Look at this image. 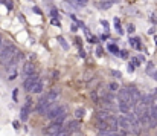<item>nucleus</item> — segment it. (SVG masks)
I'll return each mask as SVG.
<instances>
[{"mask_svg":"<svg viewBox=\"0 0 157 136\" xmlns=\"http://www.w3.org/2000/svg\"><path fill=\"white\" fill-rule=\"evenodd\" d=\"M19 52H20V51L17 49L14 45H9L6 49H3L2 52H0V60H2V63L5 64V66H8V64H9L11 61L17 57V54H19Z\"/></svg>","mask_w":157,"mask_h":136,"instance_id":"obj_1","label":"nucleus"},{"mask_svg":"<svg viewBox=\"0 0 157 136\" xmlns=\"http://www.w3.org/2000/svg\"><path fill=\"white\" fill-rule=\"evenodd\" d=\"M61 130H64V127H63V124H58V122H52L51 125H47L46 129L43 130V133L46 136H53L57 133H60Z\"/></svg>","mask_w":157,"mask_h":136,"instance_id":"obj_2","label":"nucleus"},{"mask_svg":"<svg viewBox=\"0 0 157 136\" xmlns=\"http://www.w3.org/2000/svg\"><path fill=\"white\" fill-rule=\"evenodd\" d=\"M118 98H119V103H125L127 106L134 107V103L131 101V98H130L128 89H119L118 90Z\"/></svg>","mask_w":157,"mask_h":136,"instance_id":"obj_3","label":"nucleus"},{"mask_svg":"<svg viewBox=\"0 0 157 136\" xmlns=\"http://www.w3.org/2000/svg\"><path fill=\"white\" fill-rule=\"evenodd\" d=\"M134 115H136L139 119L143 116H150V109H148V106H143V104L137 103L136 106H134Z\"/></svg>","mask_w":157,"mask_h":136,"instance_id":"obj_4","label":"nucleus"},{"mask_svg":"<svg viewBox=\"0 0 157 136\" xmlns=\"http://www.w3.org/2000/svg\"><path fill=\"white\" fill-rule=\"evenodd\" d=\"M38 81H40L38 75H35V73H32V75H28V78H26V80H25V83H23L25 90L31 92V89H32V86L35 84V83H38Z\"/></svg>","mask_w":157,"mask_h":136,"instance_id":"obj_5","label":"nucleus"},{"mask_svg":"<svg viewBox=\"0 0 157 136\" xmlns=\"http://www.w3.org/2000/svg\"><path fill=\"white\" fill-rule=\"evenodd\" d=\"M60 96V90L58 89H52V90H49L46 95H44V99L47 101V104H53L57 101V98Z\"/></svg>","mask_w":157,"mask_h":136,"instance_id":"obj_6","label":"nucleus"},{"mask_svg":"<svg viewBox=\"0 0 157 136\" xmlns=\"http://www.w3.org/2000/svg\"><path fill=\"white\" fill-rule=\"evenodd\" d=\"M128 89V93H130V98H131V101L134 103V106L140 101V92H139V89H136V87H127Z\"/></svg>","mask_w":157,"mask_h":136,"instance_id":"obj_7","label":"nucleus"},{"mask_svg":"<svg viewBox=\"0 0 157 136\" xmlns=\"http://www.w3.org/2000/svg\"><path fill=\"white\" fill-rule=\"evenodd\" d=\"M131 122H130L125 116H122V118H118V127H120L124 131H127V133H130V129H131Z\"/></svg>","mask_w":157,"mask_h":136,"instance_id":"obj_8","label":"nucleus"},{"mask_svg":"<svg viewBox=\"0 0 157 136\" xmlns=\"http://www.w3.org/2000/svg\"><path fill=\"white\" fill-rule=\"evenodd\" d=\"M79 127H81V122H79L78 119H75V121H70L69 124H67V131H78L79 130Z\"/></svg>","mask_w":157,"mask_h":136,"instance_id":"obj_9","label":"nucleus"},{"mask_svg":"<svg viewBox=\"0 0 157 136\" xmlns=\"http://www.w3.org/2000/svg\"><path fill=\"white\" fill-rule=\"evenodd\" d=\"M29 113H31V109L23 106V107H21V110H20V119L23 121V122H26V121L29 119Z\"/></svg>","mask_w":157,"mask_h":136,"instance_id":"obj_10","label":"nucleus"},{"mask_svg":"<svg viewBox=\"0 0 157 136\" xmlns=\"http://www.w3.org/2000/svg\"><path fill=\"white\" fill-rule=\"evenodd\" d=\"M152 99H154V96H152V95H142L139 103L143 104V106H150V104L152 103Z\"/></svg>","mask_w":157,"mask_h":136,"instance_id":"obj_11","label":"nucleus"},{"mask_svg":"<svg viewBox=\"0 0 157 136\" xmlns=\"http://www.w3.org/2000/svg\"><path fill=\"white\" fill-rule=\"evenodd\" d=\"M34 71H35V66H34L32 63H26V64L23 66V72L26 73V75H32Z\"/></svg>","mask_w":157,"mask_h":136,"instance_id":"obj_12","label":"nucleus"},{"mask_svg":"<svg viewBox=\"0 0 157 136\" xmlns=\"http://www.w3.org/2000/svg\"><path fill=\"white\" fill-rule=\"evenodd\" d=\"M44 89V86H43V83L41 81H38V83H35V84L32 86V89H31V92L32 93H41Z\"/></svg>","mask_w":157,"mask_h":136,"instance_id":"obj_13","label":"nucleus"},{"mask_svg":"<svg viewBox=\"0 0 157 136\" xmlns=\"http://www.w3.org/2000/svg\"><path fill=\"white\" fill-rule=\"evenodd\" d=\"M108 116H110V112H107V110H99L96 113V119L98 121H105Z\"/></svg>","mask_w":157,"mask_h":136,"instance_id":"obj_14","label":"nucleus"},{"mask_svg":"<svg viewBox=\"0 0 157 136\" xmlns=\"http://www.w3.org/2000/svg\"><path fill=\"white\" fill-rule=\"evenodd\" d=\"M84 115H86V110H84V109L81 107V109H76V110H75V118H76V119H82V118H84Z\"/></svg>","mask_w":157,"mask_h":136,"instance_id":"obj_15","label":"nucleus"},{"mask_svg":"<svg viewBox=\"0 0 157 136\" xmlns=\"http://www.w3.org/2000/svg\"><path fill=\"white\" fill-rule=\"evenodd\" d=\"M118 107H119V110H120V112H124V113H125V115H127V113H130V109H131L130 106H127L125 103H118Z\"/></svg>","mask_w":157,"mask_h":136,"instance_id":"obj_16","label":"nucleus"},{"mask_svg":"<svg viewBox=\"0 0 157 136\" xmlns=\"http://www.w3.org/2000/svg\"><path fill=\"white\" fill-rule=\"evenodd\" d=\"M130 45H131L133 47H136L137 51H140V49H142L140 43H139V38H130Z\"/></svg>","mask_w":157,"mask_h":136,"instance_id":"obj_17","label":"nucleus"},{"mask_svg":"<svg viewBox=\"0 0 157 136\" xmlns=\"http://www.w3.org/2000/svg\"><path fill=\"white\" fill-rule=\"evenodd\" d=\"M154 72H156L154 63H148V64H146V73H148V75H152Z\"/></svg>","mask_w":157,"mask_h":136,"instance_id":"obj_18","label":"nucleus"},{"mask_svg":"<svg viewBox=\"0 0 157 136\" xmlns=\"http://www.w3.org/2000/svg\"><path fill=\"white\" fill-rule=\"evenodd\" d=\"M98 129L101 131H104V130H108V125H107L105 121H98Z\"/></svg>","mask_w":157,"mask_h":136,"instance_id":"obj_19","label":"nucleus"},{"mask_svg":"<svg viewBox=\"0 0 157 136\" xmlns=\"http://www.w3.org/2000/svg\"><path fill=\"white\" fill-rule=\"evenodd\" d=\"M108 87H110V92H113V93H114V92H118V90L120 89V87L118 86V83H110Z\"/></svg>","mask_w":157,"mask_h":136,"instance_id":"obj_20","label":"nucleus"},{"mask_svg":"<svg viewBox=\"0 0 157 136\" xmlns=\"http://www.w3.org/2000/svg\"><path fill=\"white\" fill-rule=\"evenodd\" d=\"M9 45H11L9 41H6V40H2V41H0V52H2L3 49H6V47L9 46Z\"/></svg>","mask_w":157,"mask_h":136,"instance_id":"obj_21","label":"nucleus"},{"mask_svg":"<svg viewBox=\"0 0 157 136\" xmlns=\"http://www.w3.org/2000/svg\"><path fill=\"white\" fill-rule=\"evenodd\" d=\"M130 64H131L133 67H136V66H140V61L137 58H130Z\"/></svg>","mask_w":157,"mask_h":136,"instance_id":"obj_22","label":"nucleus"},{"mask_svg":"<svg viewBox=\"0 0 157 136\" xmlns=\"http://www.w3.org/2000/svg\"><path fill=\"white\" fill-rule=\"evenodd\" d=\"M53 136H70V131H67V130H61L60 133H57V135H53Z\"/></svg>","mask_w":157,"mask_h":136,"instance_id":"obj_23","label":"nucleus"},{"mask_svg":"<svg viewBox=\"0 0 157 136\" xmlns=\"http://www.w3.org/2000/svg\"><path fill=\"white\" fill-rule=\"evenodd\" d=\"M110 6H111V2H102V3H101V8H102V9H108Z\"/></svg>","mask_w":157,"mask_h":136,"instance_id":"obj_24","label":"nucleus"},{"mask_svg":"<svg viewBox=\"0 0 157 136\" xmlns=\"http://www.w3.org/2000/svg\"><path fill=\"white\" fill-rule=\"evenodd\" d=\"M108 51H110V52H113V54H118V52H119V51H118V47H116L114 45H110V46H108Z\"/></svg>","mask_w":157,"mask_h":136,"instance_id":"obj_25","label":"nucleus"},{"mask_svg":"<svg viewBox=\"0 0 157 136\" xmlns=\"http://www.w3.org/2000/svg\"><path fill=\"white\" fill-rule=\"evenodd\" d=\"M127 31H128L130 34H131V32H134V31H136V28H134V25H133V23H128V26H127Z\"/></svg>","mask_w":157,"mask_h":136,"instance_id":"obj_26","label":"nucleus"},{"mask_svg":"<svg viewBox=\"0 0 157 136\" xmlns=\"http://www.w3.org/2000/svg\"><path fill=\"white\" fill-rule=\"evenodd\" d=\"M76 2H78V6H86L88 0H76Z\"/></svg>","mask_w":157,"mask_h":136,"instance_id":"obj_27","label":"nucleus"},{"mask_svg":"<svg viewBox=\"0 0 157 136\" xmlns=\"http://www.w3.org/2000/svg\"><path fill=\"white\" fill-rule=\"evenodd\" d=\"M150 106H151V109H157V98L152 99V103L150 104Z\"/></svg>","mask_w":157,"mask_h":136,"instance_id":"obj_28","label":"nucleus"},{"mask_svg":"<svg viewBox=\"0 0 157 136\" xmlns=\"http://www.w3.org/2000/svg\"><path fill=\"white\" fill-rule=\"evenodd\" d=\"M119 55L122 57V58H128V54H127V51H120V52H119Z\"/></svg>","mask_w":157,"mask_h":136,"instance_id":"obj_29","label":"nucleus"},{"mask_svg":"<svg viewBox=\"0 0 157 136\" xmlns=\"http://www.w3.org/2000/svg\"><path fill=\"white\" fill-rule=\"evenodd\" d=\"M110 73H111V75H113V77H116V78H120V72H116V71H111Z\"/></svg>","mask_w":157,"mask_h":136,"instance_id":"obj_30","label":"nucleus"},{"mask_svg":"<svg viewBox=\"0 0 157 136\" xmlns=\"http://www.w3.org/2000/svg\"><path fill=\"white\" fill-rule=\"evenodd\" d=\"M58 41H60V43H61V45L64 46V47H67V46H66V43H64V40H63V37H58Z\"/></svg>","mask_w":157,"mask_h":136,"instance_id":"obj_31","label":"nucleus"},{"mask_svg":"<svg viewBox=\"0 0 157 136\" xmlns=\"http://www.w3.org/2000/svg\"><path fill=\"white\" fill-rule=\"evenodd\" d=\"M101 23H102V26H104V28H105V29H108V23H107V21H105V20H102V21H101Z\"/></svg>","mask_w":157,"mask_h":136,"instance_id":"obj_32","label":"nucleus"},{"mask_svg":"<svg viewBox=\"0 0 157 136\" xmlns=\"http://www.w3.org/2000/svg\"><path fill=\"white\" fill-rule=\"evenodd\" d=\"M51 14H52V17H58V12H57V9H52V11H51Z\"/></svg>","mask_w":157,"mask_h":136,"instance_id":"obj_33","label":"nucleus"},{"mask_svg":"<svg viewBox=\"0 0 157 136\" xmlns=\"http://www.w3.org/2000/svg\"><path fill=\"white\" fill-rule=\"evenodd\" d=\"M52 23H53V25H57V26H60V21H58L57 19H53V20H52Z\"/></svg>","mask_w":157,"mask_h":136,"instance_id":"obj_34","label":"nucleus"},{"mask_svg":"<svg viewBox=\"0 0 157 136\" xmlns=\"http://www.w3.org/2000/svg\"><path fill=\"white\" fill-rule=\"evenodd\" d=\"M102 55V49H101V47H98V57H101Z\"/></svg>","mask_w":157,"mask_h":136,"instance_id":"obj_35","label":"nucleus"},{"mask_svg":"<svg viewBox=\"0 0 157 136\" xmlns=\"http://www.w3.org/2000/svg\"><path fill=\"white\" fill-rule=\"evenodd\" d=\"M6 6H8V8H9V9H11V8H12V2H6Z\"/></svg>","mask_w":157,"mask_h":136,"instance_id":"obj_36","label":"nucleus"},{"mask_svg":"<svg viewBox=\"0 0 157 136\" xmlns=\"http://www.w3.org/2000/svg\"><path fill=\"white\" fill-rule=\"evenodd\" d=\"M133 71H134V67H133L131 64H130V66H128V72H133Z\"/></svg>","mask_w":157,"mask_h":136,"instance_id":"obj_37","label":"nucleus"},{"mask_svg":"<svg viewBox=\"0 0 157 136\" xmlns=\"http://www.w3.org/2000/svg\"><path fill=\"white\" fill-rule=\"evenodd\" d=\"M17 90H19V89H15V90H14V99H15V101H17Z\"/></svg>","mask_w":157,"mask_h":136,"instance_id":"obj_38","label":"nucleus"},{"mask_svg":"<svg viewBox=\"0 0 157 136\" xmlns=\"http://www.w3.org/2000/svg\"><path fill=\"white\" fill-rule=\"evenodd\" d=\"M152 77H154V78H156V80H157V71H156L154 73H152Z\"/></svg>","mask_w":157,"mask_h":136,"instance_id":"obj_39","label":"nucleus"},{"mask_svg":"<svg viewBox=\"0 0 157 136\" xmlns=\"http://www.w3.org/2000/svg\"><path fill=\"white\" fill-rule=\"evenodd\" d=\"M154 41H156V45H157V35L154 37Z\"/></svg>","mask_w":157,"mask_h":136,"instance_id":"obj_40","label":"nucleus"},{"mask_svg":"<svg viewBox=\"0 0 157 136\" xmlns=\"http://www.w3.org/2000/svg\"><path fill=\"white\" fill-rule=\"evenodd\" d=\"M2 40H3V38H2V35H0V41H2Z\"/></svg>","mask_w":157,"mask_h":136,"instance_id":"obj_41","label":"nucleus"},{"mask_svg":"<svg viewBox=\"0 0 157 136\" xmlns=\"http://www.w3.org/2000/svg\"><path fill=\"white\" fill-rule=\"evenodd\" d=\"M70 136H72V135H70ZM75 136H79V135H78V133H76V135H75Z\"/></svg>","mask_w":157,"mask_h":136,"instance_id":"obj_42","label":"nucleus"},{"mask_svg":"<svg viewBox=\"0 0 157 136\" xmlns=\"http://www.w3.org/2000/svg\"><path fill=\"white\" fill-rule=\"evenodd\" d=\"M124 136H128V135H124Z\"/></svg>","mask_w":157,"mask_h":136,"instance_id":"obj_43","label":"nucleus"}]
</instances>
